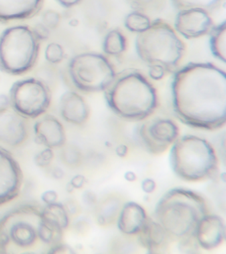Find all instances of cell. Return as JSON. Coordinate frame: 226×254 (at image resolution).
<instances>
[{
	"instance_id": "cell-8",
	"label": "cell",
	"mask_w": 226,
	"mask_h": 254,
	"mask_svg": "<svg viewBox=\"0 0 226 254\" xmlns=\"http://www.w3.org/2000/svg\"><path fill=\"white\" fill-rule=\"evenodd\" d=\"M9 105L25 119L39 118L50 108L52 92L42 79L29 77L13 83L9 92Z\"/></svg>"
},
{
	"instance_id": "cell-36",
	"label": "cell",
	"mask_w": 226,
	"mask_h": 254,
	"mask_svg": "<svg viewBox=\"0 0 226 254\" xmlns=\"http://www.w3.org/2000/svg\"><path fill=\"white\" fill-rule=\"evenodd\" d=\"M63 7L71 9L80 5L84 0H55Z\"/></svg>"
},
{
	"instance_id": "cell-31",
	"label": "cell",
	"mask_w": 226,
	"mask_h": 254,
	"mask_svg": "<svg viewBox=\"0 0 226 254\" xmlns=\"http://www.w3.org/2000/svg\"><path fill=\"white\" fill-rule=\"evenodd\" d=\"M33 33L39 41H45L50 37V29L43 23L35 24L32 27Z\"/></svg>"
},
{
	"instance_id": "cell-38",
	"label": "cell",
	"mask_w": 226,
	"mask_h": 254,
	"mask_svg": "<svg viewBox=\"0 0 226 254\" xmlns=\"http://www.w3.org/2000/svg\"><path fill=\"white\" fill-rule=\"evenodd\" d=\"M146 184H148V187L146 186V188H144L145 191L148 192H151L152 191V190L154 188V184L151 180H146L144 182Z\"/></svg>"
},
{
	"instance_id": "cell-2",
	"label": "cell",
	"mask_w": 226,
	"mask_h": 254,
	"mask_svg": "<svg viewBox=\"0 0 226 254\" xmlns=\"http://www.w3.org/2000/svg\"><path fill=\"white\" fill-rule=\"evenodd\" d=\"M104 91L106 102L113 112L126 120H145L155 112L159 105L153 83L136 69L116 73Z\"/></svg>"
},
{
	"instance_id": "cell-1",
	"label": "cell",
	"mask_w": 226,
	"mask_h": 254,
	"mask_svg": "<svg viewBox=\"0 0 226 254\" xmlns=\"http://www.w3.org/2000/svg\"><path fill=\"white\" fill-rule=\"evenodd\" d=\"M172 107L182 123L216 130L226 120V72L212 63H190L175 71Z\"/></svg>"
},
{
	"instance_id": "cell-4",
	"label": "cell",
	"mask_w": 226,
	"mask_h": 254,
	"mask_svg": "<svg viewBox=\"0 0 226 254\" xmlns=\"http://www.w3.org/2000/svg\"><path fill=\"white\" fill-rule=\"evenodd\" d=\"M186 45L168 22L156 19L150 28L138 34L136 49L140 59L149 65H160L167 73L175 72L186 55Z\"/></svg>"
},
{
	"instance_id": "cell-13",
	"label": "cell",
	"mask_w": 226,
	"mask_h": 254,
	"mask_svg": "<svg viewBox=\"0 0 226 254\" xmlns=\"http://www.w3.org/2000/svg\"><path fill=\"white\" fill-rule=\"evenodd\" d=\"M214 26L209 12L200 9H188L178 11L174 28L180 37L195 39L210 34Z\"/></svg>"
},
{
	"instance_id": "cell-24",
	"label": "cell",
	"mask_w": 226,
	"mask_h": 254,
	"mask_svg": "<svg viewBox=\"0 0 226 254\" xmlns=\"http://www.w3.org/2000/svg\"><path fill=\"white\" fill-rule=\"evenodd\" d=\"M63 230L40 220L37 227L38 238L43 243L53 246L61 243L63 237Z\"/></svg>"
},
{
	"instance_id": "cell-17",
	"label": "cell",
	"mask_w": 226,
	"mask_h": 254,
	"mask_svg": "<svg viewBox=\"0 0 226 254\" xmlns=\"http://www.w3.org/2000/svg\"><path fill=\"white\" fill-rule=\"evenodd\" d=\"M59 110L63 120L78 126L85 124L90 115V107L86 99L75 91H66L61 95Z\"/></svg>"
},
{
	"instance_id": "cell-23",
	"label": "cell",
	"mask_w": 226,
	"mask_h": 254,
	"mask_svg": "<svg viewBox=\"0 0 226 254\" xmlns=\"http://www.w3.org/2000/svg\"><path fill=\"white\" fill-rule=\"evenodd\" d=\"M172 5L180 10L200 9L212 12L217 11L224 5L225 0H171Z\"/></svg>"
},
{
	"instance_id": "cell-14",
	"label": "cell",
	"mask_w": 226,
	"mask_h": 254,
	"mask_svg": "<svg viewBox=\"0 0 226 254\" xmlns=\"http://www.w3.org/2000/svg\"><path fill=\"white\" fill-rule=\"evenodd\" d=\"M194 238L202 249H216L225 240L226 226L221 216L216 214H206L196 226Z\"/></svg>"
},
{
	"instance_id": "cell-39",
	"label": "cell",
	"mask_w": 226,
	"mask_h": 254,
	"mask_svg": "<svg viewBox=\"0 0 226 254\" xmlns=\"http://www.w3.org/2000/svg\"><path fill=\"white\" fill-rule=\"evenodd\" d=\"M69 24L72 27H76L80 25V21H79V20L74 18V19H72L69 21Z\"/></svg>"
},
{
	"instance_id": "cell-29",
	"label": "cell",
	"mask_w": 226,
	"mask_h": 254,
	"mask_svg": "<svg viewBox=\"0 0 226 254\" xmlns=\"http://www.w3.org/2000/svg\"><path fill=\"white\" fill-rule=\"evenodd\" d=\"M41 23L44 24L50 30L57 29L61 24V14L56 10H45L41 15Z\"/></svg>"
},
{
	"instance_id": "cell-10",
	"label": "cell",
	"mask_w": 226,
	"mask_h": 254,
	"mask_svg": "<svg viewBox=\"0 0 226 254\" xmlns=\"http://www.w3.org/2000/svg\"><path fill=\"white\" fill-rule=\"evenodd\" d=\"M27 206L9 212L0 220V229L6 232L10 242L21 248L32 247L39 239L37 227L39 222L35 225L24 217Z\"/></svg>"
},
{
	"instance_id": "cell-30",
	"label": "cell",
	"mask_w": 226,
	"mask_h": 254,
	"mask_svg": "<svg viewBox=\"0 0 226 254\" xmlns=\"http://www.w3.org/2000/svg\"><path fill=\"white\" fill-rule=\"evenodd\" d=\"M55 154L53 149L45 148L35 157V163L39 168H45L50 166L54 160Z\"/></svg>"
},
{
	"instance_id": "cell-12",
	"label": "cell",
	"mask_w": 226,
	"mask_h": 254,
	"mask_svg": "<svg viewBox=\"0 0 226 254\" xmlns=\"http://www.w3.org/2000/svg\"><path fill=\"white\" fill-rule=\"evenodd\" d=\"M27 136L26 119L11 107L9 99L0 103V143L19 146L26 140Z\"/></svg>"
},
{
	"instance_id": "cell-25",
	"label": "cell",
	"mask_w": 226,
	"mask_h": 254,
	"mask_svg": "<svg viewBox=\"0 0 226 254\" xmlns=\"http://www.w3.org/2000/svg\"><path fill=\"white\" fill-rule=\"evenodd\" d=\"M151 22L146 13L135 10L126 16L125 26L129 31L140 34L148 29Z\"/></svg>"
},
{
	"instance_id": "cell-19",
	"label": "cell",
	"mask_w": 226,
	"mask_h": 254,
	"mask_svg": "<svg viewBox=\"0 0 226 254\" xmlns=\"http://www.w3.org/2000/svg\"><path fill=\"white\" fill-rule=\"evenodd\" d=\"M146 210L140 204L134 202L125 204L119 214V229L126 235L140 233L148 220Z\"/></svg>"
},
{
	"instance_id": "cell-32",
	"label": "cell",
	"mask_w": 226,
	"mask_h": 254,
	"mask_svg": "<svg viewBox=\"0 0 226 254\" xmlns=\"http://www.w3.org/2000/svg\"><path fill=\"white\" fill-rule=\"evenodd\" d=\"M168 74L165 69L160 65H154L150 66V70H149V75L151 79L153 80H160L163 79L164 76Z\"/></svg>"
},
{
	"instance_id": "cell-9",
	"label": "cell",
	"mask_w": 226,
	"mask_h": 254,
	"mask_svg": "<svg viewBox=\"0 0 226 254\" xmlns=\"http://www.w3.org/2000/svg\"><path fill=\"white\" fill-rule=\"evenodd\" d=\"M179 132L177 124L171 119L156 118L146 121L138 132L145 148L151 154L159 155L172 146Z\"/></svg>"
},
{
	"instance_id": "cell-21",
	"label": "cell",
	"mask_w": 226,
	"mask_h": 254,
	"mask_svg": "<svg viewBox=\"0 0 226 254\" xmlns=\"http://www.w3.org/2000/svg\"><path fill=\"white\" fill-rule=\"evenodd\" d=\"M102 48L107 55L120 57L128 49V38L120 29L111 30L103 39Z\"/></svg>"
},
{
	"instance_id": "cell-7",
	"label": "cell",
	"mask_w": 226,
	"mask_h": 254,
	"mask_svg": "<svg viewBox=\"0 0 226 254\" xmlns=\"http://www.w3.org/2000/svg\"><path fill=\"white\" fill-rule=\"evenodd\" d=\"M114 65L106 56L84 52L69 61L68 74L73 86L84 93L106 90L116 75Z\"/></svg>"
},
{
	"instance_id": "cell-18",
	"label": "cell",
	"mask_w": 226,
	"mask_h": 254,
	"mask_svg": "<svg viewBox=\"0 0 226 254\" xmlns=\"http://www.w3.org/2000/svg\"><path fill=\"white\" fill-rule=\"evenodd\" d=\"M140 243L150 253L161 254L169 247L172 239L156 220L148 218L140 233Z\"/></svg>"
},
{
	"instance_id": "cell-34",
	"label": "cell",
	"mask_w": 226,
	"mask_h": 254,
	"mask_svg": "<svg viewBox=\"0 0 226 254\" xmlns=\"http://www.w3.org/2000/svg\"><path fill=\"white\" fill-rule=\"evenodd\" d=\"M85 183H86V179L84 177L81 175H77L71 179L68 187L71 188V190H75V189H80L84 187Z\"/></svg>"
},
{
	"instance_id": "cell-15",
	"label": "cell",
	"mask_w": 226,
	"mask_h": 254,
	"mask_svg": "<svg viewBox=\"0 0 226 254\" xmlns=\"http://www.w3.org/2000/svg\"><path fill=\"white\" fill-rule=\"evenodd\" d=\"M35 139L37 144L45 148H62L67 141L64 126L53 115H44L39 117L33 126Z\"/></svg>"
},
{
	"instance_id": "cell-5",
	"label": "cell",
	"mask_w": 226,
	"mask_h": 254,
	"mask_svg": "<svg viewBox=\"0 0 226 254\" xmlns=\"http://www.w3.org/2000/svg\"><path fill=\"white\" fill-rule=\"evenodd\" d=\"M170 163L174 174L187 182L212 178L218 170L215 149L206 139L194 135L178 137L170 149Z\"/></svg>"
},
{
	"instance_id": "cell-28",
	"label": "cell",
	"mask_w": 226,
	"mask_h": 254,
	"mask_svg": "<svg viewBox=\"0 0 226 254\" xmlns=\"http://www.w3.org/2000/svg\"><path fill=\"white\" fill-rule=\"evenodd\" d=\"M137 11L146 12L157 11L165 4L166 0H128Z\"/></svg>"
},
{
	"instance_id": "cell-35",
	"label": "cell",
	"mask_w": 226,
	"mask_h": 254,
	"mask_svg": "<svg viewBox=\"0 0 226 254\" xmlns=\"http://www.w3.org/2000/svg\"><path fill=\"white\" fill-rule=\"evenodd\" d=\"M50 253L52 254H63L72 253V250L68 246L63 244L62 242L51 247Z\"/></svg>"
},
{
	"instance_id": "cell-22",
	"label": "cell",
	"mask_w": 226,
	"mask_h": 254,
	"mask_svg": "<svg viewBox=\"0 0 226 254\" xmlns=\"http://www.w3.org/2000/svg\"><path fill=\"white\" fill-rule=\"evenodd\" d=\"M210 47L212 55L220 60V61L226 63V22L220 24L219 25L214 26L210 33Z\"/></svg>"
},
{
	"instance_id": "cell-27",
	"label": "cell",
	"mask_w": 226,
	"mask_h": 254,
	"mask_svg": "<svg viewBox=\"0 0 226 254\" xmlns=\"http://www.w3.org/2000/svg\"><path fill=\"white\" fill-rule=\"evenodd\" d=\"M61 151V160L65 165L69 167H76L81 162V153L76 147L69 145L62 147Z\"/></svg>"
},
{
	"instance_id": "cell-37",
	"label": "cell",
	"mask_w": 226,
	"mask_h": 254,
	"mask_svg": "<svg viewBox=\"0 0 226 254\" xmlns=\"http://www.w3.org/2000/svg\"><path fill=\"white\" fill-rule=\"evenodd\" d=\"M53 178L56 179V180H60L62 179L63 177L64 176V172L59 168H55L51 172Z\"/></svg>"
},
{
	"instance_id": "cell-33",
	"label": "cell",
	"mask_w": 226,
	"mask_h": 254,
	"mask_svg": "<svg viewBox=\"0 0 226 254\" xmlns=\"http://www.w3.org/2000/svg\"><path fill=\"white\" fill-rule=\"evenodd\" d=\"M58 193L54 190H47L41 194V200L45 204L55 203L58 200Z\"/></svg>"
},
{
	"instance_id": "cell-26",
	"label": "cell",
	"mask_w": 226,
	"mask_h": 254,
	"mask_svg": "<svg viewBox=\"0 0 226 254\" xmlns=\"http://www.w3.org/2000/svg\"><path fill=\"white\" fill-rule=\"evenodd\" d=\"M44 55L47 63L51 64H58L65 59V52L61 44L53 42L47 45Z\"/></svg>"
},
{
	"instance_id": "cell-3",
	"label": "cell",
	"mask_w": 226,
	"mask_h": 254,
	"mask_svg": "<svg viewBox=\"0 0 226 254\" xmlns=\"http://www.w3.org/2000/svg\"><path fill=\"white\" fill-rule=\"evenodd\" d=\"M208 212L206 200L197 192L174 188L156 204L155 220L172 240H181L194 235L198 222Z\"/></svg>"
},
{
	"instance_id": "cell-16",
	"label": "cell",
	"mask_w": 226,
	"mask_h": 254,
	"mask_svg": "<svg viewBox=\"0 0 226 254\" xmlns=\"http://www.w3.org/2000/svg\"><path fill=\"white\" fill-rule=\"evenodd\" d=\"M45 0H0V23L25 21L39 15Z\"/></svg>"
},
{
	"instance_id": "cell-6",
	"label": "cell",
	"mask_w": 226,
	"mask_h": 254,
	"mask_svg": "<svg viewBox=\"0 0 226 254\" xmlns=\"http://www.w3.org/2000/svg\"><path fill=\"white\" fill-rule=\"evenodd\" d=\"M40 46L29 26L6 28L0 35V70L15 76L29 72L38 61Z\"/></svg>"
},
{
	"instance_id": "cell-20",
	"label": "cell",
	"mask_w": 226,
	"mask_h": 254,
	"mask_svg": "<svg viewBox=\"0 0 226 254\" xmlns=\"http://www.w3.org/2000/svg\"><path fill=\"white\" fill-rule=\"evenodd\" d=\"M41 219L65 231L70 224V218L64 204L55 202L46 204L41 210Z\"/></svg>"
},
{
	"instance_id": "cell-11",
	"label": "cell",
	"mask_w": 226,
	"mask_h": 254,
	"mask_svg": "<svg viewBox=\"0 0 226 254\" xmlns=\"http://www.w3.org/2000/svg\"><path fill=\"white\" fill-rule=\"evenodd\" d=\"M23 182L19 163L10 152L0 147V206L18 196Z\"/></svg>"
}]
</instances>
